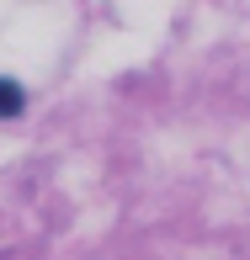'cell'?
<instances>
[{"label": "cell", "mask_w": 250, "mask_h": 260, "mask_svg": "<svg viewBox=\"0 0 250 260\" xmlns=\"http://www.w3.org/2000/svg\"><path fill=\"white\" fill-rule=\"evenodd\" d=\"M21 106H27L21 85H16V80H0V117H21Z\"/></svg>", "instance_id": "1"}]
</instances>
